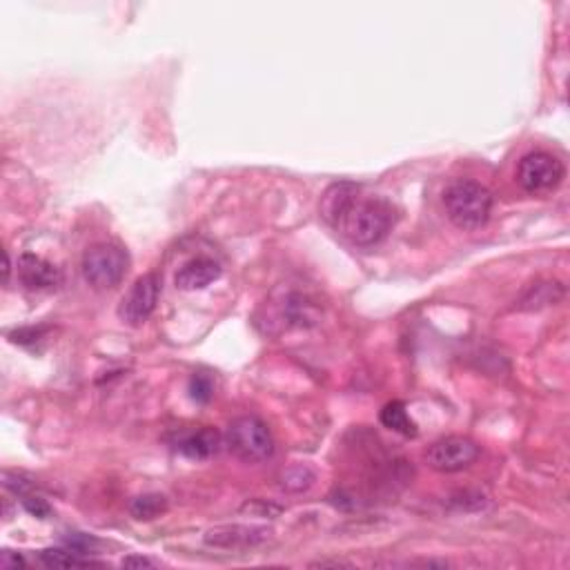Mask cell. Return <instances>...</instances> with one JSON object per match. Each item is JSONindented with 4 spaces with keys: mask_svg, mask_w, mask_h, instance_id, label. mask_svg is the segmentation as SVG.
I'll list each match as a JSON object with an SVG mask.
<instances>
[{
    "mask_svg": "<svg viewBox=\"0 0 570 570\" xmlns=\"http://www.w3.org/2000/svg\"><path fill=\"white\" fill-rule=\"evenodd\" d=\"M479 457V446L473 439L450 435L441 437L426 450V464L437 473H459L473 466Z\"/></svg>",
    "mask_w": 570,
    "mask_h": 570,
    "instance_id": "52a82bcc",
    "label": "cell"
},
{
    "mask_svg": "<svg viewBox=\"0 0 570 570\" xmlns=\"http://www.w3.org/2000/svg\"><path fill=\"white\" fill-rule=\"evenodd\" d=\"M225 446L245 464H259L274 455L272 432L257 417L234 419L225 432Z\"/></svg>",
    "mask_w": 570,
    "mask_h": 570,
    "instance_id": "5b68a950",
    "label": "cell"
},
{
    "mask_svg": "<svg viewBox=\"0 0 570 570\" xmlns=\"http://www.w3.org/2000/svg\"><path fill=\"white\" fill-rule=\"evenodd\" d=\"M564 163L550 152H530L517 167V181L528 194H548L562 185Z\"/></svg>",
    "mask_w": 570,
    "mask_h": 570,
    "instance_id": "8992f818",
    "label": "cell"
},
{
    "mask_svg": "<svg viewBox=\"0 0 570 570\" xmlns=\"http://www.w3.org/2000/svg\"><path fill=\"white\" fill-rule=\"evenodd\" d=\"M493 192L477 181L459 179L444 192V208L448 219L459 230H479L493 214Z\"/></svg>",
    "mask_w": 570,
    "mask_h": 570,
    "instance_id": "3957f363",
    "label": "cell"
},
{
    "mask_svg": "<svg viewBox=\"0 0 570 570\" xmlns=\"http://www.w3.org/2000/svg\"><path fill=\"white\" fill-rule=\"evenodd\" d=\"M319 212L332 230L359 248H372L388 237L395 210L379 196L363 194L355 183H334L321 196Z\"/></svg>",
    "mask_w": 570,
    "mask_h": 570,
    "instance_id": "6da1fadb",
    "label": "cell"
},
{
    "mask_svg": "<svg viewBox=\"0 0 570 570\" xmlns=\"http://www.w3.org/2000/svg\"><path fill=\"white\" fill-rule=\"evenodd\" d=\"M130 268V257L114 243H94L85 250L81 270L83 279L92 285L94 290H110L116 288Z\"/></svg>",
    "mask_w": 570,
    "mask_h": 570,
    "instance_id": "277c9868",
    "label": "cell"
},
{
    "mask_svg": "<svg viewBox=\"0 0 570 570\" xmlns=\"http://www.w3.org/2000/svg\"><path fill=\"white\" fill-rule=\"evenodd\" d=\"M219 277H221L219 263L210 257H194L181 265L174 277V283L176 288H181L185 292H194L208 288V285H212Z\"/></svg>",
    "mask_w": 570,
    "mask_h": 570,
    "instance_id": "8fae6325",
    "label": "cell"
},
{
    "mask_svg": "<svg viewBox=\"0 0 570 570\" xmlns=\"http://www.w3.org/2000/svg\"><path fill=\"white\" fill-rule=\"evenodd\" d=\"M0 566L3 568H18V566H25V557L12 553V550H3L0 553Z\"/></svg>",
    "mask_w": 570,
    "mask_h": 570,
    "instance_id": "d6986e66",
    "label": "cell"
},
{
    "mask_svg": "<svg viewBox=\"0 0 570 570\" xmlns=\"http://www.w3.org/2000/svg\"><path fill=\"white\" fill-rule=\"evenodd\" d=\"M323 319V303L317 294L294 285H281L270 294L263 306L259 326L263 332L279 334L285 330H306L319 326Z\"/></svg>",
    "mask_w": 570,
    "mask_h": 570,
    "instance_id": "7a4b0ae2",
    "label": "cell"
},
{
    "mask_svg": "<svg viewBox=\"0 0 570 570\" xmlns=\"http://www.w3.org/2000/svg\"><path fill=\"white\" fill-rule=\"evenodd\" d=\"M161 297V279L156 274H143L134 281L119 308V317L130 326H143L156 310Z\"/></svg>",
    "mask_w": 570,
    "mask_h": 570,
    "instance_id": "ba28073f",
    "label": "cell"
},
{
    "mask_svg": "<svg viewBox=\"0 0 570 570\" xmlns=\"http://www.w3.org/2000/svg\"><path fill=\"white\" fill-rule=\"evenodd\" d=\"M381 424L399 432L404 437H415L417 435V424L410 419L406 406L401 401H390V404L383 406L381 410Z\"/></svg>",
    "mask_w": 570,
    "mask_h": 570,
    "instance_id": "4fadbf2b",
    "label": "cell"
},
{
    "mask_svg": "<svg viewBox=\"0 0 570 570\" xmlns=\"http://www.w3.org/2000/svg\"><path fill=\"white\" fill-rule=\"evenodd\" d=\"M38 559L49 568H83V566H96L92 559L83 557L81 553H76L72 548H45L38 553Z\"/></svg>",
    "mask_w": 570,
    "mask_h": 570,
    "instance_id": "5bb4252c",
    "label": "cell"
},
{
    "mask_svg": "<svg viewBox=\"0 0 570 570\" xmlns=\"http://www.w3.org/2000/svg\"><path fill=\"white\" fill-rule=\"evenodd\" d=\"M21 499H23V506L38 519H47L49 513H52V508H49V504L43 497H38L34 493H27Z\"/></svg>",
    "mask_w": 570,
    "mask_h": 570,
    "instance_id": "ac0fdd59",
    "label": "cell"
},
{
    "mask_svg": "<svg viewBox=\"0 0 570 570\" xmlns=\"http://www.w3.org/2000/svg\"><path fill=\"white\" fill-rule=\"evenodd\" d=\"M214 395V386H212V379L205 377V375H194L190 379V397L196 401V404H208Z\"/></svg>",
    "mask_w": 570,
    "mask_h": 570,
    "instance_id": "2e32d148",
    "label": "cell"
},
{
    "mask_svg": "<svg viewBox=\"0 0 570 570\" xmlns=\"http://www.w3.org/2000/svg\"><path fill=\"white\" fill-rule=\"evenodd\" d=\"M312 481H314L312 470H310V468H303V466L290 468L288 473L283 475V486L290 488V490H303V488H308V486L312 484Z\"/></svg>",
    "mask_w": 570,
    "mask_h": 570,
    "instance_id": "e0dca14e",
    "label": "cell"
},
{
    "mask_svg": "<svg viewBox=\"0 0 570 570\" xmlns=\"http://www.w3.org/2000/svg\"><path fill=\"white\" fill-rule=\"evenodd\" d=\"M18 281L32 292H49L63 283V274L43 257L27 252L18 259Z\"/></svg>",
    "mask_w": 570,
    "mask_h": 570,
    "instance_id": "30bf717a",
    "label": "cell"
},
{
    "mask_svg": "<svg viewBox=\"0 0 570 570\" xmlns=\"http://www.w3.org/2000/svg\"><path fill=\"white\" fill-rule=\"evenodd\" d=\"M272 537V530L265 526H216L205 533V544L223 550H252L263 546Z\"/></svg>",
    "mask_w": 570,
    "mask_h": 570,
    "instance_id": "9c48e42d",
    "label": "cell"
},
{
    "mask_svg": "<svg viewBox=\"0 0 570 570\" xmlns=\"http://www.w3.org/2000/svg\"><path fill=\"white\" fill-rule=\"evenodd\" d=\"M221 446H223V437L219 435V430L214 428H201L196 432H190V435H185L179 441V450L190 459H210L221 450Z\"/></svg>",
    "mask_w": 570,
    "mask_h": 570,
    "instance_id": "7c38bea8",
    "label": "cell"
},
{
    "mask_svg": "<svg viewBox=\"0 0 570 570\" xmlns=\"http://www.w3.org/2000/svg\"><path fill=\"white\" fill-rule=\"evenodd\" d=\"M167 510V499L163 495H141L132 501L130 513L141 519V522H150V519L161 517Z\"/></svg>",
    "mask_w": 570,
    "mask_h": 570,
    "instance_id": "9a60e30c",
    "label": "cell"
},
{
    "mask_svg": "<svg viewBox=\"0 0 570 570\" xmlns=\"http://www.w3.org/2000/svg\"><path fill=\"white\" fill-rule=\"evenodd\" d=\"M123 566L125 568H132V566H136V568H152L154 566V562L152 559H147V557H125L123 559Z\"/></svg>",
    "mask_w": 570,
    "mask_h": 570,
    "instance_id": "ffe728a7",
    "label": "cell"
}]
</instances>
